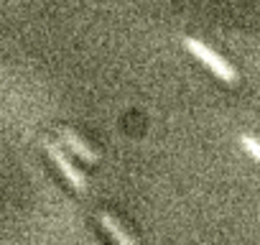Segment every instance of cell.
Segmentation results:
<instances>
[{
    "label": "cell",
    "mask_w": 260,
    "mask_h": 245,
    "mask_svg": "<svg viewBox=\"0 0 260 245\" xmlns=\"http://www.w3.org/2000/svg\"><path fill=\"white\" fill-rule=\"evenodd\" d=\"M184 46H186V49L199 59V62H204V67H209L219 79H224L227 84H235V82H237V72H235V67H232V64H227L217 51H212V49H209L207 44H202L199 39L186 36V39H184Z\"/></svg>",
    "instance_id": "6da1fadb"
},
{
    "label": "cell",
    "mask_w": 260,
    "mask_h": 245,
    "mask_svg": "<svg viewBox=\"0 0 260 245\" xmlns=\"http://www.w3.org/2000/svg\"><path fill=\"white\" fill-rule=\"evenodd\" d=\"M44 148H46V154H49V159L56 164V169L61 171V176L77 189V192H87V179L82 176V171L69 161V156L61 151V146L59 143H54V141H44Z\"/></svg>",
    "instance_id": "7a4b0ae2"
},
{
    "label": "cell",
    "mask_w": 260,
    "mask_h": 245,
    "mask_svg": "<svg viewBox=\"0 0 260 245\" xmlns=\"http://www.w3.org/2000/svg\"><path fill=\"white\" fill-rule=\"evenodd\" d=\"M61 141L67 143V148L74 154V156H79L82 161H87V164H97V159H100V154L82 138V136H77L74 131H69V128H64L61 131Z\"/></svg>",
    "instance_id": "3957f363"
},
{
    "label": "cell",
    "mask_w": 260,
    "mask_h": 245,
    "mask_svg": "<svg viewBox=\"0 0 260 245\" xmlns=\"http://www.w3.org/2000/svg\"><path fill=\"white\" fill-rule=\"evenodd\" d=\"M97 220H100V225L107 230V235L112 237V242H115V245H136V240H133V237H130V235L122 230V225H120V222H117L112 215L100 212V217H97Z\"/></svg>",
    "instance_id": "277c9868"
},
{
    "label": "cell",
    "mask_w": 260,
    "mask_h": 245,
    "mask_svg": "<svg viewBox=\"0 0 260 245\" xmlns=\"http://www.w3.org/2000/svg\"><path fill=\"white\" fill-rule=\"evenodd\" d=\"M240 143L245 146V151H247L252 159L260 161V141H257V138H252V136H240Z\"/></svg>",
    "instance_id": "5b68a950"
}]
</instances>
